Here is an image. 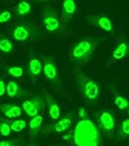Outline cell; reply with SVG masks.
<instances>
[{
	"instance_id": "6da1fadb",
	"label": "cell",
	"mask_w": 129,
	"mask_h": 146,
	"mask_svg": "<svg viewBox=\"0 0 129 146\" xmlns=\"http://www.w3.org/2000/svg\"><path fill=\"white\" fill-rule=\"evenodd\" d=\"M72 139L75 146H101V132L96 124L90 119L79 120L74 127Z\"/></svg>"
},
{
	"instance_id": "7a4b0ae2",
	"label": "cell",
	"mask_w": 129,
	"mask_h": 146,
	"mask_svg": "<svg viewBox=\"0 0 129 146\" xmlns=\"http://www.w3.org/2000/svg\"><path fill=\"white\" fill-rule=\"evenodd\" d=\"M102 42V38L85 36L72 44L70 49V62L76 66L85 65L92 58L96 48Z\"/></svg>"
},
{
	"instance_id": "3957f363",
	"label": "cell",
	"mask_w": 129,
	"mask_h": 146,
	"mask_svg": "<svg viewBox=\"0 0 129 146\" xmlns=\"http://www.w3.org/2000/svg\"><path fill=\"white\" fill-rule=\"evenodd\" d=\"M74 78L78 91L87 103L96 102L101 94V86L99 83L83 72L81 69H74Z\"/></svg>"
},
{
	"instance_id": "277c9868",
	"label": "cell",
	"mask_w": 129,
	"mask_h": 146,
	"mask_svg": "<svg viewBox=\"0 0 129 146\" xmlns=\"http://www.w3.org/2000/svg\"><path fill=\"white\" fill-rule=\"evenodd\" d=\"M11 35L16 41L26 42V41L36 40L41 34L33 22L29 20H23V21L16 23L13 27Z\"/></svg>"
},
{
	"instance_id": "5b68a950",
	"label": "cell",
	"mask_w": 129,
	"mask_h": 146,
	"mask_svg": "<svg viewBox=\"0 0 129 146\" xmlns=\"http://www.w3.org/2000/svg\"><path fill=\"white\" fill-rule=\"evenodd\" d=\"M41 20L44 30L51 34H57L63 30V21L55 7L44 5L41 10Z\"/></svg>"
},
{
	"instance_id": "8992f818",
	"label": "cell",
	"mask_w": 129,
	"mask_h": 146,
	"mask_svg": "<svg viewBox=\"0 0 129 146\" xmlns=\"http://www.w3.org/2000/svg\"><path fill=\"white\" fill-rule=\"evenodd\" d=\"M74 117H75V113L73 111L68 112L63 117H59L58 120L52 123V124H47L41 127L40 132L42 135H52V133H62V132H66L71 125L73 123Z\"/></svg>"
},
{
	"instance_id": "52a82bcc",
	"label": "cell",
	"mask_w": 129,
	"mask_h": 146,
	"mask_svg": "<svg viewBox=\"0 0 129 146\" xmlns=\"http://www.w3.org/2000/svg\"><path fill=\"white\" fill-rule=\"evenodd\" d=\"M96 126L105 135L112 138L115 131V117L112 111L103 109L96 114Z\"/></svg>"
},
{
	"instance_id": "ba28073f",
	"label": "cell",
	"mask_w": 129,
	"mask_h": 146,
	"mask_svg": "<svg viewBox=\"0 0 129 146\" xmlns=\"http://www.w3.org/2000/svg\"><path fill=\"white\" fill-rule=\"evenodd\" d=\"M42 74L44 78L51 85L59 86L60 85V78H59L58 68L56 65V62L51 56H42Z\"/></svg>"
},
{
	"instance_id": "9c48e42d",
	"label": "cell",
	"mask_w": 129,
	"mask_h": 146,
	"mask_svg": "<svg viewBox=\"0 0 129 146\" xmlns=\"http://www.w3.org/2000/svg\"><path fill=\"white\" fill-rule=\"evenodd\" d=\"M86 20L88 22V25L92 27H95L97 29L105 31L109 34L114 33V27H113V22L108 17L107 15L103 14H93V15H87L86 16Z\"/></svg>"
},
{
	"instance_id": "30bf717a",
	"label": "cell",
	"mask_w": 129,
	"mask_h": 146,
	"mask_svg": "<svg viewBox=\"0 0 129 146\" xmlns=\"http://www.w3.org/2000/svg\"><path fill=\"white\" fill-rule=\"evenodd\" d=\"M44 107H46V101L41 95H35L33 98L22 102V111L30 117L38 115L39 112L44 109Z\"/></svg>"
},
{
	"instance_id": "8fae6325",
	"label": "cell",
	"mask_w": 129,
	"mask_h": 146,
	"mask_svg": "<svg viewBox=\"0 0 129 146\" xmlns=\"http://www.w3.org/2000/svg\"><path fill=\"white\" fill-rule=\"evenodd\" d=\"M129 57V40L125 36H121L111 52L110 62L122 60Z\"/></svg>"
},
{
	"instance_id": "7c38bea8",
	"label": "cell",
	"mask_w": 129,
	"mask_h": 146,
	"mask_svg": "<svg viewBox=\"0 0 129 146\" xmlns=\"http://www.w3.org/2000/svg\"><path fill=\"white\" fill-rule=\"evenodd\" d=\"M42 73V62L33 53H30L28 60V74L34 84Z\"/></svg>"
},
{
	"instance_id": "4fadbf2b",
	"label": "cell",
	"mask_w": 129,
	"mask_h": 146,
	"mask_svg": "<svg viewBox=\"0 0 129 146\" xmlns=\"http://www.w3.org/2000/svg\"><path fill=\"white\" fill-rule=\"evenodd\" d=\"M77 13V3L74 0H65L63 1L62 12H60V19L63 23H69L71 19Z\"/></svg>"
},
{
	"instance_id": "5bb4252c",
	"label": "cell",
	"mask_w": 129,
	"mask_h": 146,
	"mask_svg": "<svg viewBox=\"0 0 129 146\" xmlns=\"http://www.w3.org/2000/svg\"><path fill=\"white\" fill-rule=\"evenodd\" d=\"M44 99L46 101V106L48 107L49 115L52 120L57 121L60 117V107L54 98L47 91H44Z\"/></svg>"
},
{
	"instance_id": "9a60e30c",
	"label": "cell",
	"mask_w": 129,
	"mask_h": 146,
	"mask_svg": "<svg viewBox=\"0 0 129 146\" xmlns=\"http://www.w3.org/2000/svg\"><path fill=\"white\" fill-rule=\"evenodd\" d=\"M7 95L10 99H20L23 98L26 94V91L20 87V85L15 82V80H10L7 83Z\"/></svg>"
},
{
	"instance_id": "2e32d148",
	"label": "cell",
	"mask_w": 129,
	"mask_h": 146,
	"mask_svg": "<svg viewBox=\"0 0 129 146\" xmlns=\"http://www.w3.org/2000/svg\"><path fill=\"white\" fill-rule=\"evenodd\" d=\"M0 112L3 113L9 119H16L21 115L22 108L15 104L4 103V104H0Z\"/></svg>"
},
{
	"instance_id": "e0dca14e",
	"label": "cell",
	"mask_w": 129,
	"mask_h": 146,
	"mask_svg": "<svg viewBox=\"0 0 129 146\" xmlns=\"http://www.w3.org/2000/svg\"><path fill=\"white\" fill-rule=\"evenodd\" d=\"M44 117L41 114H38L36 117H31L29 122V133L31 138H35L39 131L41 130V125H42Z\"/></svg>"
},
{
	"instance_id": "ac0fdd59",
	"label": "cell",
	"mask_w": 129,
	"mask_h": 146,
	"mask_svg": "<svg viewBox=\"0 0 129 146\" xmlns=\"http://www.w3.org/2000/svg\"><path fill=\"white\" fill-rule=\"evenodd\" d=\"M31 10H32L31 2L26 1V0H20L18 3L15 5L14 13L17 17H24L31 13Z\"/></svg>"
},
{
	"instance_id": "d6986e66",
	"label": "cell",
	"mask_w": 129,
	"mask_h": 146,
	"mask_svg": "<svg viewBox=\"0 0 129 146\" xmlns=\"http://www.w3.org/2000/svg\"><path fill=\"white\" fill-rule=\"evenodd\" d=\"M129 137V119H125L122 121L121 126L118 130V135H116V140L121 141Z\"/></svg>"
},
{
	"instance_id": "ffe728a7",
	"label": "cell",
	"mask_w": 129,
	"mask_h": 146,
	"mask_svg": "<svg viewBox=\"0 0 129 146\" xmlns=\"http://www.w3.org/2000/svg\"><path fill=\"white\" fill-rule=\"evenodd\" d=\"M14 49V44L10 38L4 36L3 34H0V51L3 53H11Z\"/></svg>"
},
{
	"instance_id": "44dd1931",
	"label": "cell",
	"mask_w": 129,
	"mask_h": 146,
	"mask_svg": "<svg viewBox=\"0 0 129 146\" xmlns=\"http://www.w3.org/2000/svg\"><path fill=\"white\" fill-rule=\"evenodd\" d=\"M113 104L120 110H125L129 108V101L126 99L125 96L118 94V93L113 94Z\"/></svg>"
},
{
	"instance_id": "7402d4cb",
	"label": "cell",
	"mask_w": 129,
	"mask_h": 146,
	"mask_svg": "<svg viewBox=\"0 0 129 146\" xmlns=\"http://www.w3.org/2000/svg\"><path fill=\"white\" fill-rule=\"evenodd\" d=\"M7 73L10 75V76L14 77V78H20V77L23 76V74H24V70L23 68L19 66H10V67H7V69H5Z\"/></svg>"
},
{
	"instance_id": "603a6c76",
	"label": "cell",
	"mask_w": 129,
	"mask_h": 146,
	"mask_svg": "<svg viewBox=\"0 0 129 146\" xmlns=\"http://www.w3.org/2000/svg\"><path fill=\"white\" fill-rule=\"evenodd\" d=\"M26 122L24 120H13L10 122L11 130L14 132H20L26 127Z\"/></svg>"
},
{
	"instance_id": "cb8c5ba5",
	"label": "cell",
	"mask_w": 129,
	"mask_h": 146,
	"mask_svg": "<svg viewBox=\"0 0 129 146\" xmlns=\"http://www.w3.org/2000/svg\"><path fill=\"white\" fill-rule=\"evenodd\" d=\"M11 126H10V122L7 121L5 119L0 117V135L2 137H9L11 135Z\"/></svg>"
},
{
	"instance_id": "d4e9b609",
	"label": "cell",
	"mask_w": 129,
	"mask_h": 146,
	"mask_svg": "<svg viewBox=\"0 0 129 146\" xmlns=\"http://www.w3.org/2000/svg\"><path fill=\"white\" fill-rule=\"evenodd\" d=\"M12 18V13L9 10H2L0 11V25L7 23L11 20Z\"/></svg>"
},
{
	"instance_id": "484cf974",
	"label": "cell",
	"mask_w": 129,
	"mask_h": 146,
	"mask_svg": "<svg viewBox=\"0 0 129 146\" xmlns=\"http://www.w3.org/2000/svg\"><path fill=\"white\" fill-rule=\"evenodd\" d=\"M18 140H1L0 146H19Z\"/></svg>"
},
{
	"instance_id": "4316f807",
	"label": "cell",
	"mask_w": 129,
	"mask_h": 146,
	"mask_svg": "<svg viewBox=\"0 0 129 146\" xmlns=\"http://www.w3.org/2000/svg\"><path fill=\"white\" fill-rule=\"evenodd\" d=\"M78 115L81 117V120H85V119H88V114H87V111L84 107H79L78 108Z\"/></svg>"
},
{
	"instance_id": "83f0119b",
	"label": "cell",
	"mask_w": 129,
	"mask_h": 146,
	"mask_svg": "<svg viewBox=\"0 0 129 146\" xmlns=\"http://www.w3.org/2000/svg\"><path fill=\"white\" fill-rule=\"evenodd\" d=\"M7 90V85L4 83L3 80H0V98H2Z\"/></svg>"
},
{
	"instance_id": "f1b7e54d",
	"label": "cell",
	"mask_w": 129,
	"mask_h": 146,
	"mask_svg": "<svg viewBox=\"0 0 129 146\" xmlns=\"http://www.w3.org/2000/svg\"><path fill=\"white\" fill-rule=\"evenodd\" d=\"M30 146H36V145H34V144H32V145H30Z\"/></svg>"
},
{
	"instance_id": "f546056e",
	"label": "cell",
	"mask_w": 129,
	"mask_h": 146,
	"mask_svg": "<svg viewBox=\"0 0 129 146\" xmlns=\"http://www.w3.org/2000/svg\"><path fill=\"white\" fill-rule=\"evenodd\" d=\"M128 115H129V108H128Z\"/></svg>"
}]
</instances>
